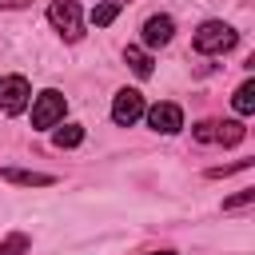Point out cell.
I'll list each match as a JSON object with an SVG mask.
<instances>
[{
  "label": "cell",
  "instance_id": "cell-1",
  "mask_svg": "<svg viewBox=\"0 0 255 255\" xmlns=\"http://www.w3.org/2000/svg\"><path fill=\"white\" fill-rule=\"evenodd\" d=\"M235 44H239V32L223 20H203L191 32V52L195 56H227Z\"/></svg>",
  "mask_w": 255,
  "mask_h": 255
},
{
  "label": "cell",
  "instance_id": "cell-2",
  "mask_svg": "<svg viewBox=\"0 0 255 255\" xmlns=\"http://www.w3.org/2000/svg\"><path fill=\"white\" fill-rule=\"evenodd\" d=\"M32 131H52L56 124H64V116H68V96L60 92V88H44V92H36L32 96Z\"/></svg>",
  "mask_w": 255,
  "mask_h": 255
},
{
  "label": "cell",
  "instance_id": "cell-3",
  "mask_svg": "<svg viewBox=\"0 0 255 255\" xmlns=\"http://www.w3.org/2000/svg\"><path fill=\"white\" fill-rule=\"evenodd\" d=\"M44 16L60 32L64 44H80L84 40V8H80V0H52Z\"/></svg>",
  "mask_w": 255,
  "mask_h": 255
},
{
  "label": "cell",
  "instance_id": "cell-4",
  "mask_svg": "<svg viewBox=\"0 0 255 255\" xmlns=\"http://www.w3.org/2000/svg\"><path fill=\"white\" fill-rule=\"evenodd\" d=\"M143 108H147V100H143V92L139 88H120L116 96H112V124L116 128H135L139 120H143Z\"/></svg>",
  "mask_w": 255,
  "mask_h": 255
},
{
  "label": "cell",
  "instance_id": "cell-5",
  "mask_svg": "<svg viewBox=\"0 0 255 255\" xmlns=\"http://www.w3.org/2000/svg\"><path fill=\"white\" fill-rule=\"evenodd\" d=\"M28 104H32L28 76H20V72L0 76V116H20V112H28Z\"/></svg>",
  "mask_w": 255,
  "mask_h": 255
},
{
  "label": "cell",
  "instance_id": "cell-6",
  "mask_svg": "<svg viewBox=\"0 0 255 255\" xmlns=\"http://www.w3.org/2000/svg\"><path fill=\"white\" fill-rule=\"evenodd\" d=\"M143 120L155 135H179L183 131V108L171 104V100H159V104H147L143 108Z\"/></svg>",
  "mask_w": 255,
  "mask_h": 255
},
{
  "label": "cell",
  "instance_id": "cell-7",
  "mask_svg": "<svg viewBox=\"0 0 255 255\" xmlns=\"http://www.w3.org/2000/svg\"><path fill=\"white\" fill-rule=\"evenodd\" d=\"M175 40V20L167 16V12H151L143 24H139V48H147V52H159V48H167Z\"/></svg>",
  "mask_w": 255,
  "mask_h": 255
},
{
  "label": "cell",
  "instance_id": "cell-8",
  "mask_svg": "<svg viewBox=\"0 0 255 255\" xmlns=\"http://www.w3.org/2000/svg\"><path fill=\"white\" fill-rule=\"evenodd\" d=\"M0 179L12 187H56L60 175L52 171H32V167H0Z\"/></svg>",
  "mask_w": 255,
  "mask_h": 255
},
{
  "label": "cell",
  "instance_id": "cell-9",
  "mask_svg": "<svg viewBox=\"0 0 255 255\" xmlns=\"http://www.w3.org/2000/svg\"><path fill=\"white\" fill-rule=\"evenodd\" d=\"M124 64H128V68H131L139 80H147V76L155 72V60H151V52H147V48H139V44H128V48H124Z\"/></svg>",
  "mask_w": 255,
  "mask_h": 255
},
{
  "label": "cell",
  "instance_id": "cell-10",
  "mask_svg": "<svg viewBox=\"0 0 255 255\" xmlns=\"http://www.w3.org/2000/svg\"><path fill=\"white\" fill-rule=\"evenodd\" d=\"M84 135H88V128H84V124H56V128H52V143H56L60 151L80 147V143H84Z\"/></svg>",
  "mask_w": 255,
  "mask_h": 255
},
{
  "label": "cell",
  "instance_id": "cell-11",
  "mask_svg": "<svg viewBox=\"0 0 255 255\" xmlns=\"http://www.w3.org/2000/svg\"><path fill=\"white\" fill-rule=\"evenodd\" d=\"M243 139H247V124H243V120H219V124H215V143L235 147V143H243Z\"/></svg>",
  "mask_w": 255,
  "mask_h": 255
},
{
  "label": "cell",
  "instance_id": "cell-12",
  "mask_svg": "<svg viewBox=\"0 0 255 255\" xmlns=\"http://www.w3.org/2000/svg\"><path fill=\"white\" fill-rule=\"evenodd\" d=\"M120 12H124V0H100V4L88 12V20H92L96 28H112Z\"/></svg>",
  "mask_w": 255,
  "mask_h": 255
},
{
  "label": "cell",
  "instance_id": "cell-13",
  "mask_svg": "<svg viewBox=\"0 0 255 255\" xmlns=\"http://www.w3.org/2000/svg\"><path fill=\"white\" fill-rule=\"evenodd\" d=\"M231 108H235V116H239V120H247V116L255 112V80H243V84L235 88Z\"/></svg>",
  "mask_w": 255,
  "mask_h": 255
},
{
  "label": "cell",
  "instance_id": "cell-14",
  "mask_svg": "<svg viewBox=\"0 0 255 255\" xmlns=\"http://www.w3.org/2000/svg\"><path fill=\"white\" fill-rule=\"evenodd\" d=\"M28 251H32V235L28 231L16 227V231H4L0 235V255H28Z\"/></svg>",
  "mask_w": 255,
  "mask_h": 255
},
{
  "label": "cell",
  "instance_id": "cell-15",
  "mask_svg": "<svg viewBox=\"0 0 255 255\" xmlns=\"http://www.w3.org/2000/svg\"><path fill=\"white\" fill-rule=\"evenodd\" d=\"M239 171H251V159H235V163H215V167H207L203 175H207V179H227V175H239Z\"/></svg>",
  "mask_w": 255,
  "mask_h": 255
},
{
  "label": "cell",
  "instance_id": "cell-16",
  "mask_svg": "<svg viewBox=\"0 0 255 255\" xmlns=\"http://www.w3.org/2000/svg\"><path fill=\"white\" fill-rule=\"evenodd\" d=\"M215 124H219V120H199V124H191V139H195V143H215Z\"/></svg>",
  "mask_w": 255,
  "mask_h": 255
},
{
  "label": "cell",
  "instance_id": "cell-17",
  "mask_svg": "<svg viewBox=\"0 0 255 255\" xmlns=\"http://www.w3.org/2000/svg\"><path fill=\"white\" fill-rule=\"evenodd\" d=\"M251 203H255V187H243V191L223 199V211H239V207H251Z\"/></svg>",
  "mask_w": 255,
  "mask_h": 255
},
{
  "label": "cell",
  "instance_id": "cell-18",
  "mask_svg": "<svg viewBox=\"0 0 255 255\" xmlns=\"http://www.w3.org/2000/svg\"><path fill=\"white\" fill-rule=\"evenodd\" d=\"M28 4H32V0H0L4 12H20V8H28Z\"/></svg>",
  "mask_w": 255,
  "mask_h": 255
},
{
  "label": "cell",
  "instance_id": "cell-19",
  "mask_svg": "<svg viewBox=\"0 0 255 255\" xmlns=\"http://www.w3.org/2000/svg\"><path fill=\"white\" fill-rule=\"evenodd\" d=\"M147 255H179V251H171V247H163V251H147Z\"/></svg>",
  "mask_w": 255,
  "mask_h": 255
}]
</instances>
